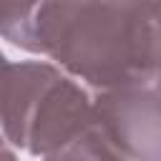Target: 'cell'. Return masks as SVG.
<instances>
[{
	"instance_id": "6da1fadb",
	"label": "cell",
	"mask_w": 161,
	"mask_h": 161,
	"mask_svg": "<svg viewBox=\"0 0 161 161\" xmlns=\"http://www.w3.org/2000/svg\"><path fill=\"white\" fill-rule=\"evenodd\" d=\"M40 53L98 91L161 80L156 0H50L38 28Z\"/></svg>"
},
{
	"instance_id": "7a4b0ae2",
	"label": "cell",
	"mask_w": 161,
	"mask_h": 161,
	"mask_svg": "<svg viewBox=\"0 0 161 161\" xmlns=\"http://www.w3.org/2000/svg\"><path fill=\"white\" fill-rule=\"evenodd\" d=\"M101 151L111 158H161V96L151 86L108 88L93 101Z\"/></svg>"
},
{
	"instance_id": "3957f363",
	"label": "cell",
	"mask_w": 161,
	"mask_h": 161,
	"mask_svg": "<svg viewBox=\"0 0 161 161\" xmlns=\"http://www.w3.org/2000/svg\"><path fill=\"white\" fill-rule=\"evenodd\" d=\"M48 3L50 0H0V35L23 50L40 53L38 28Z\"/></svg>"
},
{
	"instance_id": "277c9868",
	"label": "cell",
	"mask_w": 161,
	"mask_h": 161,
	"mask_svg": "<svg viewBox=\"0 0 161 161\" xmlns=\"http://www.w3.org/2000/svg\"><path fill=\"white\" fill-rule=\"evenodd\" d=\"M13 148H5V136H0V156H13Z\"/></svg>"
},
{
	"instance_id": "5b68a950",
	"label": "cell",
	"mask_w": 161,
	"mask_h": 161,
	"mask_svg": "<svg viewBox=\"0 0 161 161\" xmlns=\"http://www.w3.org/2000/svg\"><path fill=\"white\" fill-rule=\"evenodd\" d=\"M153 88H156V93H158V96H161V80H158V83H156V86H153Z\"/></svg>"
},
{
	"instance_id": "8992f818",
	"label": "cell",
	"mask_w": 161,
	"mask_h": 161,
	"mask_svg": "<svg viewBox=\"0 0 161 161\" xmlns=\"http://www.w3.org/2000/svg\"><path fill=\"white\" fill-rule=\"evenodd\" d=\"M3 63H5V55H3V53H0V65H3Z\"/></svg>"
},
{
	"instance_id": "52a82bcc",
	"label": "cell",
	"mask_w": 161,
	"mask_h": 161,
	"mask_svg": "<svg viewBox=\"0 0 161 161\" xmlns=\"http://www.w3.org/2000/svg\"><path fill=\"white\" fill-rule=\"evenodd\" d=\"M156 3H158V5H161V0H156Z\"/></svg>"
}]
</instances>
